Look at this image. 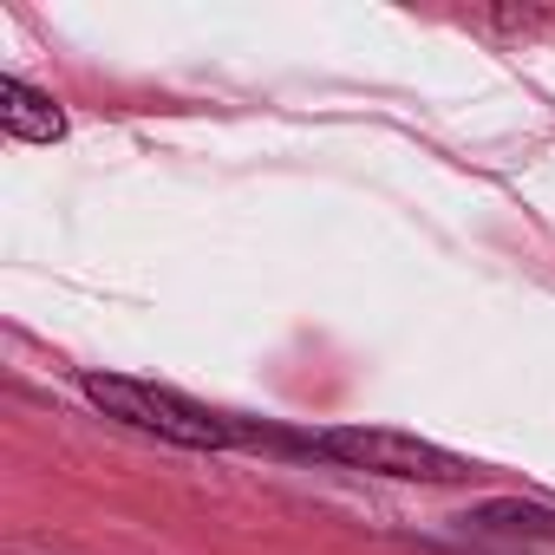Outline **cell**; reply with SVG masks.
Segmentation results:
<instances>
[{
	"mask_svg": "<svg viewBox=\"0 0 555 555\" xmlns=\"http://www.w3.org/2000/svg\"><path fill=\"white\" fill-rule=\"evenodd\" d=\"M86 399L105 405L112 418H125V425H138V431H151V438L190 444V451H216V444L235 438V425H229L222 412H209V405H196V399H183V392H170V386H151V379L92 373V379H86Z\"/></svg>",
	"mask_w": 555,
	"mask_h": 555,
	"instance_id": "6da1fadb",
	"label": "cell"
},
{
	"mask_svg": "<svg viewBox=\"0 0 555 555\" xmlns=\"http://www.w3.org/2000/svg\"><path fill=\"white\" fill-rule=\"evenodd\" d=\"M314 451L353 464V470H379V477H418V483H464L470 464L425 444V438H405V431H321Z\"/></svg>",
	"mask_w": 555,
	"mask_h": 555,
	"instance_id": "7a4b0ae2",
	"label": "cell"
},
{
	"mask_svg": "<svg viewBox=\"0 0 555 555\" xmlns=\"http://www.w3.org/2000/svg\"><path fill=\"white\" fill-rule=\"evenodd\" d=\"M0 125H8L21 144H53V138H66V112H60L47 92H34L27 79H0Z\"/></svg>",
	"mask_w": 555,
	"mask_h": 555,
	"instance_id": "3957f363",
	"label": "cell"
}]
</instances>
